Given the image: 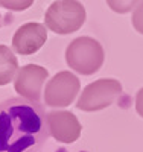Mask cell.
Segmentation results:
<instances>
[{
  "mask_svg": "<svg viewBox=\"0 0 143 152\" xmlns=\"http://www.w3.org/2000/svg\"><path fill=\"white\" fill-rule=\"evenodd\" d=\"M47 40V31L46 26L41 23H26L20 26L14 37H12V49L15 50L18 55H34L38 52L43 44Z\"/></svg>",
  "mask_w": 143,
  "mask_h": 152,
  "instance_id": "cell-7",
  "label": "cell"
},
{
  "mask_svg": "<svg viewBox=\"0 0 143 152\" xmlns=\"http://www.w3.org/2000/svg\"><path fill=\"white\" fill-rule=\"evenodd\" d=\"M47 78L49 72L44 67L38 64H26L17 72L14 88L21 97H26L32 102H40L43 85Z\"/></svg>",
  "mask_w": 143,
  "mask_h": 152,
  "instance_id": "cell-6",
  "label": "cell"
},
{
  "mask_svg": "<svg viewBox=\"0 0 143 152\" xmlns=\"http://www.w3.org/2000/svg\"><path fill=\"white\" fill-rule=\"evenodd\" d=\"M50 135L59 143H73L81 135L82 126L70 111H50L47 114Z\"/></svg>",
  "mask_w": 143,
  "mask_h": 152,
  "instance_id": "cell-8",
  "label": "cell"
},
{
  "mask_svg": "<svg viewBox=\"0 0 143 152\" xmlns=\"http://www.w3.org/2000/svg\"><path fill=\"white\" fill-rule=\"evenodd\" d=\"M79 88V79L72 72H59L49 79L44 88V104L52 108L69 107L76 99Z\"/></svg>",
  "mask_w": 143,
  "mask_h": 152,
  "instance_id": "cell-5",
  "label": "cell"
},
{
  "mask_svg": "<svg viewBox=\"0 0 143 152\" xmlns=\"http://www.w3.org/2000/svg\"><path fill=\"white\" fill-rule=\"evenodd\" d=\"M67 66L81 75H93L103 64V49L92 37H78L66 49Z\"/></svg>",
  "mask_w": 143,
  "mask_h": 152,
  "instance_id": "cell-3",
  "label": "cell"
},
{
  "mask_svg": "<svg viewBox=\"0 0 143 152\" xmlns=\"http://www.w3.org/2000/svg\"><path fill=\"white\" fill-rule=\"evenodd\" d=\"M17 72H18L17 56L8 46L0 44V87L9 84L15 78Z\"/></svg>",
  "mask_w": 143,
  "mask_h": 152,
  "instance_id": "cell-9",
  "label": "cell"
},
{
  "mask_svg": "<svg viewBox=\"0 0 143 152\" xmlns=\"http://www.w3.org/2000/svg\"><path fill=\"white\" fill-rule=\"evenodd\" d=\"M140 2L142 0H107V5L111 11L117 12V14H126V12L136 9Z\"/></svg>",
  "mask_w": 143,
  "mask_h": 152,
  "instance_id": "cell-10",
  "label": "cell"
},
{
  "mask_svg": "<svg viewBox=\"0 0 143 152\" xmlns=\"http://www.w3.org/2000/svg\"><path fill=\"white\" fill-rule=\"evenodd\" d=\"M49 134L40 102L26 97L0 102V152H40Z\"/></svg>",
  "mask_w": 143,
  "mask_h": 152,
  "instance_id": "cell-1",
  "label": "cell"
},
{
  "mask_svg": "<svg viewBox=\"0 0 143 152\" xmlns=\"http://www.w3.org/2000/svg\"><path fill=\"white\" fill-rule=\"evenodd\" d=\"M131 23H133V26L134 29L143 35V0L137 5V8L134 9L133 12V17H131Z\"/></svg>",
  "mask_w": 143,
  "mask_h": 152,
  "instance_id": "cell-12",
  "label": "cell"
},
{
  "mask_svg": "<svg viewBox=\"0 0 143 152\" xmlns=\"http://www.w3.org/2000/svg\"><path fill=\"white\" fill-rule=\"evenodd\" d=\"M34 0H0V6L9 11H24L32 6Z\"/></svg>",
  "mask_w": 143,
  "mask_h": 152,
  "instance_id": "cell-11",
  "label": "cell"
},
{
  "mask_svg": "<svg viewBox=\"0 0 143 152\" xmlns=\"http://www.w3.org/2000/svg\"><path fill=\"white\" fill-rule=\"evenodd\" d=\"M122 94V84L117 79L103 78L88 84L79 99L76 102V108L81 111H99L114 104V100Z\"/></svg>",
  "mask_w": 143,
  "mask_h": 152,
  "instance_id": "cell-4",
  "label": "cell"
},
{
  "mask_svg": "<svg viewBox=\"0 0 143 152\" xmlns=\"http://www.w3.org/2000/svg\"><path fill=\"white\" fill-rule=\"evenodd\" d=\"M136 111L140 117H143V88H140L136 96Z\"/></svg>",
  "mask_w": 143,
  "mask_h": 152,
  "instance_id": "cell-13",
  "label": "cell"
},
{
  "mask_svg": "<svg viewBox=\"0 0 143 152\" xmlns=\"http://www.w3.org/2000/svg\"><path fill=\"white\" fill-rule=\"evenodd\" d=\"M85 18V8L78 0H56L44 14L46 26L58 35H69L79 31Z\"/></svg>",
  "mask_w": 143,
  "mask_h": 152,
  "instance_id": "cell-2",
  "label": "cell"
}]
</instances>
